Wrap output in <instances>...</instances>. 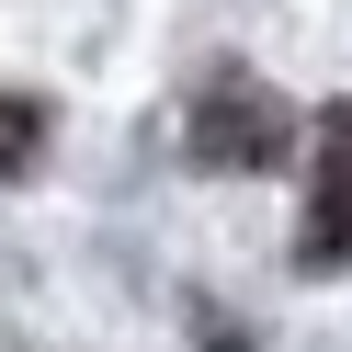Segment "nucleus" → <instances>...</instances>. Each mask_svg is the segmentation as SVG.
Returning <instances> with one entry per match:
<instances>
[{
	"mask_svg": "<svg viewBox=\"0 0 352 352\" xmlns=\"http://www.w3.org/2000/svg\"><path fill=\"white\" fill-rule=\"evenodd\" d=\"M296 261L307 273L352 261V102L318 114V170H307V239H296Z\"/></svg>",
	"mask_w": 352,
	"mask_h": 352,
	"instance_id": "obj_1",
	"label": "nucleus"
},
{
	"mask_svg": "<svg viewBox=\"0 0 352 352\" xmlns=\"http://www.w3.org/2000/svg\"><path fill=\"white\" fill-rule=\"evenodd\" d=\"M193 160H216V170L284 160V102H273V91H216L205 114H193Z\"/></svg>",
	"mask_w": 352,
	"mask_h": 352,
	"instance_id": "obj_2",
	"label": "nucleus"
},
{
	"mask_svg": "<svg viewBox=\"0 0 352 352\" xmlns=\"http://www.w3.org/2000/svg\"><path fill=\"white\" fill-rule=\"evenodd\" d=\"M34 125H46L34 102H0V170H23V160H34Z\"/></svg>",
	"mask_w": 352,
	"mask_h": 352,
	"instance_id": "obj_3",
	"label": "nucleus"
}]
</instances>
